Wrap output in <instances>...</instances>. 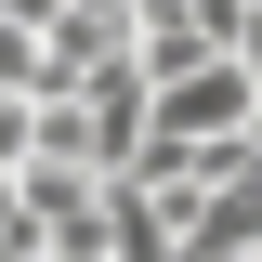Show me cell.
<instances>
[{"label": "cell", "instance_id": "6da1fadb", "mask_svg": "<svg viewBox=\"0 0 262 262\" xmlns=\"http://www.w3.org/2000/svg\"><path fill=\"white\" fill-rule=\"evenodd\" d=\"M236 66H249V92H262V13H249V27H236Z\"/></svg>", "mask_w": 262, "mask_h": 262}]
</instances>
